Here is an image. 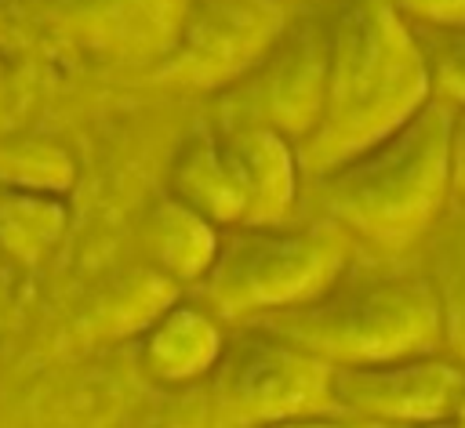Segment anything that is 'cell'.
<instances>
[{"mask_svg": "<svg viewBox=\"0 0 465 428\" xmlns=\"http://www.w3.org/2000/svg\"><path fill=\"white\" fill-rule=\"evenodd\" d=\"M327 25V105L316 131L294 145L309 181L385 141L432 102L425 44L392 0H341Z\"/></svg>", "mask_w": 465, "mask_h": 428, "instance_id": "1", "label": "cell"}, {"mask_svg": "<svg viewBox=\"0 0 465 428\" xmlns=\"http://www.w3.org/2000/svg\"><path fill=\"white\" fill-rule=\"evenodd\" d=\"M450 123L454 109L432 98L396 134L312 178L323 214L385 254L425 239L454 203Z\"/></svg>", "mask_w": 465, "mask_h": 428, "instance_id": "2", "label": "cell"}, {"mask_svg": "<svg viewBox=\"0 0 465 428\" xmlns=\"http://www.w3.org/2000/svg\"><path fill=\"white\" fill-rule=\"evenodd\" d=\"M331 366H367L443 352L440 297L429 272H389L334 283L323 297L254 319Z\"/></svg>", "mask_w": 465, "mask_h": 428, "instance_id": "3", "label": "cell"}, {"mask_svg": "<svg viewBox=\"0 0 465 428\" xmlns=\"http://www.w3.org/2000/svg\"><path fill=\"white\" fill-rule=\"evenodd\" d=\"M356 236L320 214L309 225H236L193 287L222 323H254L323 297L349 272Z\"/></svg>", "mask_w": 465, "mask_h": 428, "instance_id": "4", "label": "cell"}, {"mask_svg": "<svg viewBox=\"0 0 465 428\" xmlns=\"http://www.w3.org/2000/svg\"><path fill=\"white\" fill-rule=\"evenodd\" d=\"M207 388V428H265L291 417L334 413V366L262 326L225 341Z\"/></svg>", "mask_w": 465, "mask_h": 428, "instance_id": "5", "label": "cell"}, {"mask_svg": "<svg viewBox=\"0 0 465 428\" xmlns=\"http://www.w3.org/2000/svg\"><path fill=\"white\" fill-rule=\"evenodd\" d=\"M331 25L291 22L272 51L232 87L218 91V127H269L302 145L327 105Z\"/></svg>", "mask_w": 465, "mask_h": 428, "instance_id": "6", "label": "cell"}, {"mask_svg": "<svg viewBox=\"0 0 465 428\" xmlns=\"http://www.w3.org/2000/svg\"><path fill=\"white\" fill-rule=\"evenodd\" d=\"M287 25V0H193L178 44L153 65L156 80L225 91L272 51Z\"/></svg>", "mask_w": 465, "mask_h": 428, "instance_id": "7", "label": "cell"}, {"mask_svg": "<svg viewBox=\"0 0 465 428\" xmlns=\"http://www.w3.org/2000/svg\"><path fill=\"white\" fill-rule=\"evenodd\" d=\"M465 399V366L447 352H425L367 366H334V403L341 413L389 428L440 424Z\"/></svg>", "mask_w": 465, "mask_h": 428, "instance_id": "8", "label": "cell"}, {"mask_svg": "<svg viewBox=\"0 0 465 428\" xmlns=\"http://www.w3.org/2000/svg\"><path fill=\"white\" fill-rule=\"evenodd\" d=\"M193 0H51L54 18L80 44L134 62H160L178 44Z\"/></svg>", "mask_w": 465, "mask_h": 428, "instance_id": "9", "label": "cell"}, {"mask_svg": "<svg viewBox=\"0 0 465 428\" xmlns=\"http://www.w3.org/2000/svg\"><path fill=\"white\" fill-rule=\"evenodd\" d=\"M243 199V225H283L298 203L302 163L294 141L269 127H214Z\"/></svg>", "mask_w": 465, "mask_h": 428, "instance_id": "10", "label": "cell"}, {"mask_svg": "<svg viewBox=\"0 0 465 428\" xmlns=\"http://www.w3.org/2000/svg\"><path fill=\"white\" fill-rule=\"evenodd\" d=\"M225 326L203 301H171L138 341V366L160 388H193L225 352Z\"/></svg>", "mask_w": 465, "mask_h": 428, "instance_id": "11", "label": "cell"}, {"mask_svg": "<svg viewBox=\"0 0 465 428\" xmlns=\"http://www.w3.org/2000/svg\"><path fill=\"white\" fill-rule=\"evenodd\" d=\"M142 243H145L156 272H163L178 287H196L207 276V268L214 265L222 229L167 192L145 214Z\"/></svg>", "mask_w": 465, "mask_h": 428, "instance_id": "12", "label": "cell"}, {"mask_svg": "<svg viewBox=\"0 0 465 428\" xmlns=\"http://www.w3.org/2000/svg\"><path fill=\"white\" fill-rule=\"evenodd\" d=\"M167 192L174 199H182L185 207H193L196 214H203L207 221H214L218 229L243 225V199H240V189L222 156L214 127H200L178 149V156L171 163Z\"/></svg>", "mask_w": 465, "mask_h": 428, "instance_id": "13", "label": "cell"}, {"mask_svg": "<svg viewBox=\"0 0 465 428\" xmlns=\"http://www.w3.org/2000/svg\"><path fill=\"white\" fill-rule=\"evenodd\" d=\"M429 279L440 297L443 352L465 366V203H450L436 221Z\"/></svg>", "mask_w": 465, "mask_h": 428, "instance_id": "14", "label": "cell"}, {"mask_svg": "<svg viewBox=\"0 0 465 428\" xmlns=\"http://www.w3.org/2000/svg\"><path fill=\"white\" fill-rule=\"evenodd\" d=\"M432 36L436 44L425 47L432 73V98L450 109H465V29L432 33Z\"/></svg>", "mask_w": 465, "mask_h": 428, "instance_id": "15", "label": "cell"}, {"mask_svg": "<svg viewBox=\"0 0 465 428\" xmlns=\"http://www.w3.org/2000/svg\"><path fill=\"white\" fill-rule=\"evenodd\" d=\"M396 11L421 33H454L465 29V0H392Z\"/></svg>", "mask_w": 465, "mask_h": 428, "instance_id": "16", "label": "cell"}, {"mask_svg": "<svg viewBox=\"0 0 465 428\" xmlns=\"http://www.w3.org/2000/svg\"><path fill=\"white\" fill-rule=\"evenodd\" d=\"M265 428H389V424H378V421H363V417H352V413H309V417H291V421H276V424H265Z\"/></svg>", "mask_w": 465, "mask_h": 428, "instance_id": "17", "label": "cell"}, {"mask_svg": "<svg viewBox=\"0 0 465 428\" xmlns=\"http://www.w3.org/2000/svg\"><path fill=\"white\" fill-rule=\"evenodd\" d=\"M450 189L454 203H465V109H454L450 123Z\"/></svg>", "mask_w": 465, "mask_h": 428, "instance_id": "18", "label": "cell"}, {"mask_svg": "<svg viewBox=\"0 0 465 428\" xmlns=\"http://www.w3.org/2000/svg\"><path fill=\"white\" fill-rule=\"evenodd\" d=\"M450 421H454V428H465V399H461V406H458V413Z\"/></svg>", "mask_w": 465, "mask_h": 428, "instance_id": "19", "label": "cell"}, {"mask_svg": "<svg viewBox=\"0 0 465 428\" xmlns=\"http://www.w3.org/2000/svg\"><path fill=\"white\" fill-rule=\"evenodd\" d=\"M421 428H454V421H440V424H421Z\"/></svg>", "mask_w": 465, "mask_h": 428, "instance_id": "20", "label": "cell"}]
</instances>
